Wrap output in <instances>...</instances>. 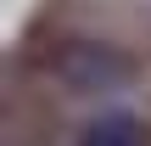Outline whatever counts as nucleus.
Returning a JSON list of instances; mask_svg holds the SVG:
<instances>
[{
  "mask_svg": "<svg viewBox=\"0 0 151 146\" xmlns=\"http://www.w3.org/2000/svg\"><path fill=\"white\" fill-rule=\"evenodd\" d=\"M78 146H151V129L134 113H106L78 135Z\"/></svg>",
  "mask_w": 151,
  "mask_h": 146,
  "instance_id": "obj_1",
  "label": "nucleus"
}]
</instances>
